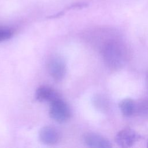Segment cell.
<instances>
[{"instance_id": "5b68a950", "label": "cell", "mask_w": 148, "mask_h": 148, "mask_svg": "<svg viewBox=\"0 0 148 148\" xmlns=\"http://www.w3.org/2000/svg\"><path fill=\"white\" fill-rule=\"evenodd\" d=\"M86 145L91 147L110 148L112 147L110 142L106 138L95 133H87L83 136Z\"/></svg>"}, {"instance_id": "52a82bcc", "label": "cell", "mask_w": 148, "mask_h": 148, "mask_svg": "<svg viewBox=\"0 0 148 148\" xmlns=\"http://www.w3.org/2000/svg\"><path fill=\"white\" fill-rule=\"evenodd\" d=\"M35 96L39 101H47L50 103L60 98L58 93L53 88L47 86H40L36 91Z\"/></svg>"}, {"instance_id": "9c48e42d", "label": "cell", "mask_w": 148, "mask_h": 148, "mask_svg": "<svg viewBox=\"0 0 148 148\" xmlns=\"http://www.w3.org/2000/svg\"><path fill=\"white\" fill-rule=\"evenodd\" d=\"M12 31L8 28H0V42L6 40L12 36Z\"/></svg>"}, {"instance_id": "8992f818", "label": "cell", "mask_w": 148, "mask_h": 148, "mask_svg": "<svg viewBox=\"0 0 148 148\" xmlns=\"http://www.w3.org/2000/svg\"><path fill=\"white\" fill-rule=\"evenodd\" d=\"M40 140L44 144L51 145L56 143L59 139V134L57 130L50 126L42 128L39 132Z\"/></svg>"}, {"instance_id": "277c9868", "label": "cell", "mask_w": 148, "mask_h": 148, "mask_svg": "<svg viewBox=\"0 0 148 148\" xmlns=\"http://www.w3.org/2000/svg\"><path fill=\"white\" fill-rule=\"evenodd\" d=\"M48 71L53 79L57 82L62 80L66 73V65L60 57H53L48 63Z\"/></svg>"}, {"instance_id": "30bf717a", "label": "cell", "mask_w": 148, "mask_h": 148, "mask_svg": "<svg viewBox=\"0 0 148 148\" xmlns=\"http://www.w3.org/2000/svg\"><path fill=\"white\" fill-rule=\"evenodd\" d=\"M147 147H148V141H147Z\"/></svg>"}, {"instance_id": "3957f363", "label": "cell", "mask_w": 148, "mask_h": 148, "mask_svg": "<svg viewBox=\"0 0 148 148\" xmlns=\"http://www.w3.org/2000/svg\"><path fill=\"white\" fill-rule=\"evenodd\" d=\"M140 139V135L134 130L125 128L119 131L115 136V142L121 147H130Z\"/></svg>"}, {"instance_id": "7a4b0ae2", "label": "cell", "mask_w": 148, "mask_h": 148, "mask_svg": "<svg viewBox=\"0 0 148 148\" xmlns=\"http://www.w3.org/2000/svg\"><path fill=\"white\" fill-rule=\"evenodd\" d=\"M49 114L54 121L62 123L69 120L71 112L66 103L60 98L51 102Z\"/></svg>"}, {"instance_id": "6da1fadb", "label": "cell", "mask_w": 148, "mask_h": 148, "mask_svg": "<svg viewBox=\"0 0 148 148\" xmlns=\"http://www.w3.org/2000/svg\"><path fill=\"white\" fill-rule=\"evenodd\" d=\"M103 58L110 68L118 69L124 65L126 58V51L119 43L112 42L105 46Z\"/></svg>"}, {"instance_id": "ba28073f", "label": "cell", "mask_w": 148, "mask_h": 148, "mask_svg": "<svg viewBox=\"0 0 148 148\" xmlns=\"http://www.w3.org/2000/svg\"><path fill=\"white\" fill-rule=\"evenodd\" d=\"M121 113L126 116L130 117L137 113L138 103L130 98H126L122 99L119 105Z\"/></svg>"}]
</instances>
